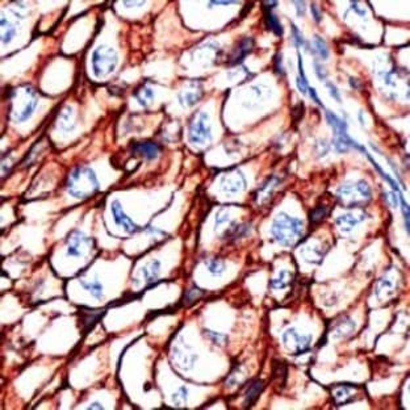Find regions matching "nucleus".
Returning a JSON list of instances; mask_svg holds the SVG:
<instances>
[{"label": "nucleus", "instance_id": "f257e3e1", "mask_svg": "<svg viewBox=\"0 0 410 410\" xmlns=\"http://www.w3.org/2000/svg\"><path fill=\"white\" fill-rule=\"evenodd\" d=\"M65 187L70 196L75 199H87L99 191L100 184L92 168L87 166H77L67 175Z\"/></svg>", "mask_w": 410, "mask_h": 410}, {"label": "nucleus", "instance_id": "f03ea898", "mask_svg": "<svg viewBox=\"0 0 410 410\" xmlns=\"http://www.w3.org/2000/svg\"><path fill=\"white\" fill-rule=\"evenodd\" d=\"M303 222L287 213L277 214L272 223V236L283 246H295L303 237Z\"/></svg>", "mask_w": 410, "mask_h": 410}, {"label": "nucleus", "instance_id": "7ed1b4c3", "mask_svg": "<svg viewBox=\"0 0 410 410\" xmlns=\"http://www.w3.org/2000/svg\"><path fill=\"white\" fill-rule=\"evenodd\" d=\"M11 100L14 104V119L15 121L23 123L33 116L38 105V97L32 87L24 86L15 88L11 95Z\"/></svg>", "mask_w": 410, "mask_h": 410}, {"label": "nucleus", "instance_id": "20e7f679", "mask_svg": "<svg viewBox=\"0 0 410 410\" xmlns=\"http://www.w3.org/2000/svg\"><path fill=\"white\" fill-rule=\"evenodd\" d=\"M372 192L371 187L364 180H359L357 183H347L340 186L337 191V199L340 207L359 208L363 207L370 201Z\"/></svg>", "mask_w": 410, "mask_h": 410}, {"label": "nucleus", "instance_id": "39448f33", "mask_svg": "<svg viewBox=\"0 0 410 410\" xmlns=\"http://www.w3.org/2000/svg\"><path fill=\"white\" fill-rule=\"evenodd\" d=\"M92 70L97 78L113 73L119 62V57L114 49L105 45L96 47L92 53Z\"/></svg>", "mask_w": 410, "mask_h": 410}, {"label": "nucleus", "instance_id": "423d86ee", "mask_svg": "<svg viewBox=\"0 0 410 410\" xmlns=\"http://www.w3.org/2000/svg\"><path fill=\"white\" fill-rule=\"evenodd\" d=\"M188 138L190 142L196 145H204L212 140V132H210L209 123H208V114L204 112H197L190 123L188 129Z\"/></svg>", "mask_w": 410, "mask_h": 410}, {"label": "nucleus", "instance_id": "0eeeda50", "mask_svg": "<svg viewBox=\"0 0 410 410\" xmlns=\"http://www.w3.org/2000/svg\"><path fill=\"white\" fill-rule=\"evenodd\" d=\"M326 119L334 130V146L339 153H344L354 145V141L347 134V125L343 120L334 113L326 112Z\"/></svg>", "mask_w": 410, "mask_h": 410}, {"label": "nucleus", "instance_id": "6e6552de", "mask_svg": "<svg viewBox=\"0 0 410 410\" xmlns=\"http://www.w3.org/2000/svg\"><path fill=\"white\" fill-rule=\"evenodd\" d=\"M284 344L287 347V350L290 351L294 355H300V354L307 353L310 347L312 337L309 335H300L297 334L295 329H289L284 333Z\"/></svg>", "mask_w": 410, "mask_h": 410}, {"label": "nucleus", "instance_id": "1a4fd4ad", "mask_svg": "<svg viewBox=\"0 0 410 410\" xmlns=\"http://www.w3.org/2000/svg\"><path fill=\"white\" fill-rule=\"evenodd\" d=\"M90 244V238L79 230H74L66 238V254L67 257L79 258L84 254L87 245Z\"/></svg>", "mask_w": 410, "mask_h": 410}, {"label": "nucleus", "instance_id": "9d476101", "mask_svg": "<svg viewBox=\"0 0 410 410\" xmlns=\"http://www.w3.org/2000/svg\"><path fill=\"white\" fill-rule=\"evenodd\" d=\"M245 186H246V179L244 173L238 170L227 171L221 178L220 187L225 194H237L244 190Z\"/></svg>", "mask_w": 410, "mask_h": 410}, {"label": "nucleus", "instance_id": "9b49d317", "mask_svg": "<svg viewBox=\"0 0 410 410\" xmlns=\"http://www.w3.org/2000/svg\"><path fill=\"white\" fill-rule=\"evenodd\" d=\"M171 359L175 363V366L179 367L180 370H190L194 366L195 360H196V355L192 351L187 350V347L175 346L172 348Z\"/></svg>", "mask_w": 410, "mask_h": 410}, {"label": "nucleus", "instance_id": "f8f14e48", "mask_svg": "<svg viewBox=\"0 0 410 410\" xmlns=\"http://www.w3.org/2000/svg\"><path fill=\"white\" fill-rule=\"evenodd\" d=\"M112 214H113L114 222L120 227H123L127 233H136V231L140 230V227L137 226L136 223L125 214L121 204L117 200L113 201V204H112Z\"/></svg>", "mask_w": 410, "mask_h": 410}, {"label": "nucleus", "instance_id": "ddd939ff", "mask_svg": "<svg viewBox=\"0 0 410 410\" xmlns=\"http://www.w3.org/2000/svg\"><path fill=\"white\" fill-rule=\"evenodd\" d=\"M354 330H355V322L350 317H342L335 321V324L331 327V335L334 339H340L350 335Z\"/></svg>", "mask_w": 410, "mask_h": 410}, {"label": "nucleus", "instance_id": "4468645a", "mask_svg": "<svg viewBox=\"0 0 410 410\" xmlns=\"http://www.w3.org/2000/svg\"><path fill=\"white\" fill-rule=\"evenodd\" d=\"M132 151L133 154L153 160L158 158V155L160 154V147L154 142H137L132 147Z\"/></svg>", "mask_w": 410, "mask_h": 410}, {"label": "nucleus", "instance_id": "2eb2a0df", "mask_svg": "<svg viewBox=\"0 0 410 410\" xmlns=\"http://www.w3.org/2000/svg\"><path fill=\"white\" fill-rule=\"evenodd\" d=\"M354 388H358L357 385H346V384H339V385H334L331 388V394L337 405H344L347 402L353 401V392Z\"/></svg>", "mask_w": 410, "mask_h": 410}, {"label": "nucleus", "instance_id": "dca6fc26", "mask_svg": "<svg viewBox=\"0 0 410 410\" xmlns=\"http://www.w3.org/2000/svg\"><path fill=\"white\" fill-rule=\"evenodd\" d=\"M101 314H103V312H99V310L92 309L80 310L79 321L83 333H87V331L91 330V329L94 327V325L101 318Z\"/></svg>", "mask_w": 410, "mask_h": 410}, {"label": "nucleus", "instance_id": "f3484780", "mask_svg": "<svg viewBox=\"0 0 410 410\" xmlns=\"http://www.w3.org/2000/svg\"><path fill=\"white\" fill-rule=\"evenodd\" d=\"M277 183H279L277 178H270L266 183H263V186L259 190H257V192H255V201L258 204H266L272 197L273 188L276 187Z\"/></svg>", "mask_w": 410, "mask_h": 410}, {"label": "nucleus", "instance_id": "a211bd4d", "mask_svg": "<svg viewBox=\"0 0 410 410\" xmlns=\"http://www.w3.org/2000/svg\"><path fill=\"white\" fill-rule=\"evenodd\" d=\"M253 46H254L253 40L249 38V37H246L244 40H241L240 42H238L237 46H236V50H234L233 55L230 57L231 58L230 65H237L240 64V62H242L244 58L246 57V54H249L253 50Z\"/></svg>", "mask_w": 410, "mask_h": 410}, {"label": "nucleus", "instance_id": "6ab92c4d", "mask_svg": "<svg viewBox=\"0 0 410 410\" xmlns=\"http://www.w3.org/2000/svg\"><path fill=\"white\" fill-rule=\"evenodd\" d=\"M264 389V383L262 380H254L253 383L249 385V388L246 389V393H245V406L250 407L253 406L254 403L257 402V400L259 398L260 393L263 392Z\"/></svg>", "mask_w": 410, "mask_h": 410}, {"label": "nucleus", "instance_id": "aec40b11", "mask_svg": "<svg viewBox=\"0 0 410 410\" xmlns=\"http://www.w3.org/2000/svg\"><path fill=\"white\" fill-rule=\"evenodd\" d=\"M57 127L60 128L62 132H71L75 127L74 123V110L71 107H65L64 109L60 112V117L57 120Z\"/></svg>", "mask_w": 410, "mask_h": 410}, {"label": "nucleus", "instance_id": "412c9836", "mask_svg": "<svg viewBox=\"0 0 410 410\" xmlns=\"http://www.w3.org/2000/svg\"><path fill=\"white\" fill-rule=\"evenodd\" d=\"M141 273H142V276H144V280L146 281V283H153V281H155L158 279V276H159L160 273V262L157 259H153L149 264H146V266L142 268V271H141Z\"/></svg>", "mask_w": 410, "mask_h": 410}, {"label": "nucleus", "instance_id": "4be33fe9", "mask_svg": "<svg viewBox=\"0 0 410 410\" xmlns=\"http://www.w3.org/2000/svg\"><path fill=\"white\" fill-rule=\"evenodd\" d=\"M363 220V217H357L354 214H344V216H340L337 218V226L339 227L340 231L343 233H348L357 226L358 223L360 221Z\"/></svg>", "mask_w": 410, "mask_h": 410}, {"label": "nucleus", "instance_id": "5701e85b", "mask_svg": "<svg viewBox=\"0 0 410 410\" xmlns=\"http://www.w3.org/2000/svg\"><path fill=\"white\" fill-rule=\"evenodd\" d=\"M264 19H266V24H267V28L268 29H271L273 32V33L276 34V36L281 37L284 33V28L283 25H281L280 20L277 19L276 15H273L272 12H271V10H267V8H264Z\"/></svg>", "mask_w": 410, "mask_h": 410}, {"label": "nucleus", "instance_id": "b1692460", "mask_svg": "<svg viewBox=\"0 0 410 410\" xmlns=\"http://www.w3.org/2000/svg\"><path fill=\"white\" fill-rule=\"evenodd\" d=\"M15 36H16V29L14 25L7 19L2 17V43L7 45L14 40Z\"/></svg>", "mask_w": 410, "mask_h": 410}, {"label": "nucleus", "instance_id": "393cba45", "mask_svg": "<svg viewBox=\"0 0 410 410\" xmlns=\"http://www.w3.org/2000/svg\"><path fill=\"white\" fill-rule=\"evenodd\" d=\"M297 65H299V75H297L296 79V86L301 94H307V90L309 88V86H308L307 77H305V73H304L303 58H301L300 53L297 54Z\"/></svg>", "mask_w": 410, "mask_h": 410}, {"label": "nucleus", "instance_id": "a878e982", "mask_svg": "<svg viewBox=\"0 0 410 410\" xmlns=\"http://www.w3.org/2000/svg\"><path fill=\"white\" fill-rule=\"evenodd\" d=\"M134 96H136V99L142 107H146V105H149L153 101L154 92L149 87H141V88H138L134 92Z\"/></svg>", "mask_w": 410, "mask_h": 410}, {"label": "nucleus", "instance_id": "bb28decb", "mask_svg": "<svg viewBox=\"0 0 410 410\" xmlns=\"http://www.w3.org/2000/svg\"><path fill=\"white\" fill-rule=\"evenodd\" d=\"M292 277L294 276H292V273L289 271L283 270L279 273V276L276 279H273L272 288L273 289H284V288L289 285L290 281H292Z\"/></svg>", "mask_w": 410, "mask_h": 410}, {"label": "nucleus", "instance_id": "cd10ccee", "mask_svg": "<svg viewBox=\"0 0 410 410\" xmlns=\"http://www.w3.org/2000/svg\"><path fill=\"white\" fill-rule=\"evenodd\" d=\"M82 285L86 290H88L91 295L96 299H103L104 292H103V285L97 280H91V281H82Z\"/></svg>", "mask_w": 410, "mask_h": 410}, {"label": "nucleus", "instance_id": "c85d7f7f", "mask_svg": "<svg viewBox=\"0 0 410 410\" xmlns=\"http://www.w3.org/2000/svg\"><path fill=\"white\" fill-rule=\"evenodd\" d=\"M327 213H329V208L326 205H317L314 209L310 210L309 221L312 223L321 222L327 216Z\"/></svg>", "mask_w": 410, "mask_h": 410}, {"label": "nucleus", "instance_id": "c756f323", "mask_svg": "<svg viewBox=\"0 0 410 410\" xmlns=\"http://www.w3.org/2000/svg\"><path fill=\"white\" fill-rule=\"evenodd\" d=\"M247 231H249V227L246 225H234L231 226L229 230L225 231V238H229V240H237L240 237H244L246 236Z\"/></svg>", "mask_w": 410, "mask_h": 410}, {"label": "nucleus", "instance_id": "7c9ffc66", "mask_svg": "<svg viewBox=\"0 0 410 410\" xmlns=\"http://www.w3.org/2000/svg\"><path fill=\"white\" fill-rule=\"evenodd\" d=\"M313 45H314V49H316L317 54H318L322 60H327V58H329V47H327L326 42H325L321 37H318V36L314 37Z\"/></svg>", "mask_w": 410, "mask_h": 410}, {"label": "nucleus", "instance_id": "2f4dec72", "mask_svg": "<svg viewBox=\"0 0 410 410\" xmlns=\"http://www.w3.org/2000/svg\"><path fill=\"white\" fill-rule=\"evenodd\" d=\"M225 268H226V266H225V262L222 259H217L216 258V259H212L208 263V271L216 275V276H220L221 273H223Z\"/></svg>", "mask_w": 410, "mask_h": 410}, {"label": "nucleus", "instance_id": "473e14b6", "mask_svg": "<svg viewBox=\"0 0 410 410\" xmlns=\"http://www.w3.org/2000/svg\"><path fill=\"white\" fill-rule=\"evenodd\" d=\"M200 96L201 94H199V92H184V94L180 95L179 99L180 103L184 104V105H194L195 103L199 101Z\"/></svg>", "mask_w": 410, "mask_h": 410}, {"label": "nucleus", "instance_id": "72a5a7b5", "mask_svg": "<svg viewBox=\"0 0 410 410\" xmlns=\"http://www.w3.org/2000/svg\"><path fill=\"white\" fill-rule=\"evenodd\" d=\"M273 377H276L277 380H280V377H283V380L285 381L287 379V367L284 366L283 362H273Z\"/></svg>", "mask_w": 410, "mask_h": 410}, {"label": "nucleus", "instance_id": "f704fd0d", "mask_svg": "<svg viewBox=\"0 0 410 410\" xmlns=\"http://www.w3.org/2000/svg\"><path fill=\"white\" fill-rule=\"evenodd\" d=\"M172 401L175 402L177 406H184V405L187 403V389L184 387L180 388L177 393L173 394Z\"/></svg>", "mask_w": 410, "mask_h": 410}, {"label": "nucleus", "instance_id": "c9c22d12", "mask_svg": "<svg viewBox=\"0 0 410 410\" xmlns=\"http://www.w3.org/2000/svg\"><path fill=\"white\" fill-rule=\"evenodd\" d=\"M292 36H294V42L297 47L303 46L304 43H305V40H304L303 34H301L300 30L297 29L296 25H292Z\"/></svg>", "mask_w": 410, "mask_h": 410}, {"label": "nucleus", "instance_id": "e433bc0d", "mask_svg": "<svg viewBox=\"0 0 410 410\" xmlns=\"http://www.w3.org/2000/svg\"><path fill=\"white\" fill-rule=\"evenodd\" d=\"M201 295H203V292H201V290H199V288H196V287L191 288V289H188L187 294H186V301L196 300L197 297L201 296Z\"/></svg>", "mask_w": 410, "mask_h": 410}, {"label": "nucleus", "instance_id": "4c0bfd02", "mask_svg": "<svg viewBox=\"0 0 410 410\" xmlns=\"http://www.w3.org/2000/svg\"><path fill=\"white\" fill-rule=\"evenodd\" d=\"M400 199H401V203H402L403 218H405V229H406V231L409 233V207H407V204L403 201L402 197H400Z\"/></svg>", "mask_w": 410, "mask_h": 410}, {"label": "nucleus", "instance_id": "58836bf2", "mask_svg": "<svg viewBox=\"0 0 410 410\" xmlns=\"http://www.w3.org/2000/svg\"><path fill=\"white\" fill-rule=\"evenodd\" d=\"M275 70L276 73L283 74L284 73V67H283V60H281V54H277L275 57Z\"/></svg>", "mask_w": 410, "mask_h": 410}, {"label": "nucleus", "instance_id": "ea45409f", "mask_svg": "<svg viewBox=\"0 0 410 410\" xmlns=\"http://www.w3.org/2000/svg\"><path fill=\"white\" fill-rule=\"evenodd\" d=\"M327 88H329V92H330L331 96L335 99L337 101H340V97H339V91L337 90V87L334 86V84L331 83H327Z\"/></svg>", "mask_w": 410, "mask_h": 410}, {"label": "nucleus", "instance_id": "a19ab883", "mask_svg": "<svg viewBox=\"0 0 410 410\" xmlns=\"http://www.w3.org/2000/svg\"><path fill=\"white\" fill-rule=\"evenodd\" d=\"M295 6H296L297 10V16H304V14H305V3L304 2H295Z\"/></svg>", "mask_w": 410, "mask_h": 410}, {"label": "nucleus", "instance_id": "79ce46f5", "mask_svg": "<svg viewBox=\"0 0 410 410\" xmlns=\"http://www.w3.org/2000/svg\"><path fill=\"white\" fill-rule=\"evenodd\" d=\"M314 67H316V73H317V77L320 78V79L324 80L325 78H326V71L324 70V67L321 66V65L316 64L314 65Z\"/></svg>", "mask_w": 410, "mask_h": 410}, {"label": "nucleus", "instance_id": "37998d69", "mask_svg": "<svg viewBox=\"0 0 410 410\" xmlns=\"http://www.w3.org/2000/svg\"><path fill=\"white\" fill-rule=\"evenodd\" d=\"M310 10H312V14H313V17L316 19V21H320L321 20V11L318 10V7H317L316 4H312L310 6Z\"/></svg>", "mask_w": 410, "mask_h": 410}, {"label": "nucleus", "instance_id": "c03bdc74", "mask_svg": "<svg viewBox=\"0 0 410 410\" xmlns=\"http://www.w3.org/2000/svg\"><path fill=\"white\" fill-rule=\"evenodd\" d=\"M308 92H309L310 97H312V99L314 100V103H317L318 105H322V103H321L320 99H318V96H317V92H316V90H314L313 87H309V88H308Z\"/></svg>", "mask_w": 410, "mask_h": 410}, {"label": "nucleus", "instance_id": "a18cd8bd", "mask_svg": "<svg viewBox=\"0 0 410 410\" xmlns=\"http://www.w3.org/2000/svg\"><path fill=\"white\" fill-rule=\"evenodd\" d=\"M88 409H103V405L99 402H94V403H91L90 406H88Z\"/></svg>", "mask_w": 410, "mask_h": 410}]
</instances>
